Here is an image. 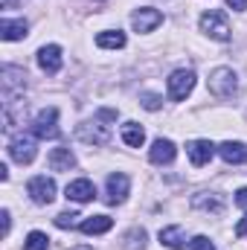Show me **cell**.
<instances>
[{
    "mask_svg": "<svg viewBox=\"0 0 247 250\" xmlns=\"http://www.w3.org/2000/svg\"><path fill=\"white\" fill-rule=\"evenodd\" d=\"M209 93L218 99H233L239 93V76L230 67H215L209 73Z\"/></svg>",
    "mask_w": 247,
    "mask_h": 250,
    "instance_id": "1",
    "label": "cell"
},
{
    "mask_svg": "<svg viewBox=\"0 0 247 250\" xmlns=\"http://www.w3.org/2000/svg\"><path fill=\"white\" fill-rule=\"evenodd\" d=\"M35 140L29 137V134H15L12 140H9V157L15 160V163H21V166H29L32 160H35Z\"/></svg>",
    "mask_w": 247,
    "mask_h": 250,
    "instance_id": "2",
    "label": "cell"
},
{
    "mask_svg": "<svg viewBox=\"0 0 247 250\" xmlns=\"http://www.w3.org/2000/svg\"><path fill=\"white\" fill-rule=\"evenodd\" d=\"M201 29L215 41H230V23H227L224 12H204L201 15Z\"/></svg>",
    "mask_w": 247,
    "mask_h": 250,
    "instance_id": "3",
    "label": "cell"
},
{
    "mask_svg": "<svg viewBox=\"0 0 247 250\" xmlns=\"http://www.w3.org/2000/svg\"><path fill=\"white\" fill-rule=\"evenodd\" d=\"M59 108H44V111H38V117H35V123H32V131H35V137H41V140H56L62 131H59Z\"/></svg>",
    "mask_w": 247,
    "mask_h": 250,
    "instance_id": "4",
    "label": "cell"
},
{
    "mask_svg": "<svg viewBox=\"0 0 247 250\" xmlns=\"http://www.w3.org/2000/svg\"><path fill=\"white\" fill-rule=\"evenodd\" d=\"M26 192L35 204H53L56 198V181L47 178V175H35L29 184H26Z\"/></svg>",
    "mask_w": 247,
    "mask_h": 250,
    "instance_id": "5",
    "label": "cell"
},
{
    "mask_svg": "<svg viewBox=\"0 0 247 250\" xmlns=\"http://www.w3.org/2000/svg\"><path fill=\"white\" fill-rule=\"evenodd\" d=\"M192 87H195V73H192V70H175V73L169 76V96H172L175 102L186 99V96L192 93Z\"/></svg>",
    "mask_w": 247,
    "mask_h": 250,
    "instance_id": "6",
    "label": "cell"
},
{
    "mask_svg": "<svg viewBox=\"0 0 247 250\" xmlns=\"http://www.w3.org/2000/svg\"><path fill=\"white\" fill-rule=\"evenodd\" d=\"M76 137L82 143H90V146H105L111 140V128L102 123H82L76 128Z\"/></svg>",
    "mask_w": 247,
    "mask_h": 250,
    "instance_id": "7",
    "label": "cell"
},
{
    "mask_svg": "<svg viewBox=\"0 0 247 250\" xmlns=\"http://www.w3.org/2000/svg\"><path fill=\"white\" fill-rule=\"evenodd\" d=\"M131 23H134L137 32H151V29H157V26L163 23V15H160L157 9L143 6V9H137V12L131 15Z\"/></svg>",
    "mask_w": 247,
    "mask_h": 250,
    "instance_id": "8",
    "label": "cell"
},
{
    "mask_svg": "<svg viewBox=\"0 0 247 250\" xmlns=\"http://www.w3.org/2000/svg\"><path fill=\"white\" fill-rule=\"evenodd\" d=\"M215 151H218V148H215L209 140H192V143L186 146V154H189L192 166H206V163L212 160Z\"/></svg>",
    "mask_w": 247,
    "mask_h": 250,
    "instance_id": "9",
    "label": "cell"
},
{
    "mask_svg": "<svg viewBox=\"0 0 247 250\" xmlns=\"http://www.w3.org/2000/svg\"><path fill=\"white\" fill-rule=\"evenodd\" d=\"M38 67L44 70V73H59L62 70V47L59 44H47V47H41L38 50Z\"/></svg>",
    "mask_w": 247,
    "mask_h": 250,
    "instance_id": "10",
    "label": "cell"
},
{
    "mask_svg": "<svg viewBox=\"0 0 247 250\" xmlns=\"http://www.w3.org/2000/svg\"><path fill=\"white\" fill-rule=\"evenodd\" d=\"M175 154H178V148H175V143L172 140H154L151 143V151H148V160L151 163H157V166H166V163H172L175 160Z\"/></svg>",
    "mask_w": 247,
    "mask_h": 250,
    "instance_id": "11",
    "label": "cell"
},
{
    "mask_svg": "<svg viewBox=\"0 0 247 250\" xmlns=\"http://www.w3.org/2000/svg\"><path fill=\"white\" fill-rule=\"evenodd\" d=\"M64 192H67V198H70V201H76V204H84V201H93V198H96V187H93L87 178L70 181Z\"/></svg>",
    "mask_w": 247,
    "mask_h": 250,
    "instance_id": "12",
    "label": "cell"
},
{
    "mask_svg": "<svg viewBox=\"0 0 247 250\" xmlns=\"http://www.w3.org/2000/svg\"><path fill=\"white\" fill-rule=\"evenodd\" d=\"M218 154H221L224 163H230V166H242V163H247V146L245 143H233V140H227V143L218 146Z\"/></svg>",
    "mask_w": 247,
    "mask_h": 250,
    "instance_id": "13",
    "label": "cell"
},
{
    "mask_svg": "<svg viewBox=\"0 0 247 250\" xmlns=\"http://www.w3.org/2000/svg\"><path fill=\"white\" fill-rule=\"evenodd\" d=\"M128 198V178L123 172L108 175V204H123Z\"/></svg>",
    "mask_w": 247,
    "mask_h": 250,
    "instance_id": "14",
    "label": "cell"
},
{
    "mask_svg": "<svg viewBox=\"0 0 247 250\" xmlns=\"http://www.w3.org/2000/svg\"><path fill=\"white\" fill-rule=\"evenodd\" d=\"M192 207L195 209H204V212H212V215H221L224 212V201L218 195H212V192H198L192 198Z\"/></svg>",
    "mask_w": 247,
    "mask_h": 250,
    "instance_id": "15",
    "label": "cell"
},
{
    "mask_svg": "<svg viewBox=\"0 0 247 250\" xmlns=\"http://www.w3.org/2000/svg\"><path fill=\"white\" fill-rule=\"evenodd\" d=\"M26 21H12V18H3L0 21V38L3 41H21L26 38Z\"/></svg>",
    "mask_w": 247,
    "mask_h": 250,
    "instance_id": "16",
    "label": "cell"
},
{
    "mask_svg": "<svg viewBox=\"0 0 247 250\" xmlns=\"http://www.w3.org/2000/svg\"><path fill=\"white\" fill-rule=\"evenodd\" d=\"M47 163H50L53 172H70V169L76 166V157H73L70 148H53L50 157H47Z\"/></svg>",
    "mask_w": 247,
    "mask_h": 250,
    "instance_id": "17",
    "label": "cell"
},
{
    "mask_svg": "<svg viewBox=\"0 0 247 250\" xmlns=\"http://www.w3.org/2000/svg\"><path fill=\"white\" fill-rule=\"evenodd\" d=\"M114 227V218L111 215H90L82 221V233L84 236H99V233H108Z\"/></svg>",
    "mask_w": 247,
    "mask_h": 250,
    "instance_id": "18",
    "label": "cell"
},
{
    "mask_svg": "<svg viewBox=\"0 0 247 250\" xmlns=\"http://www.w3.org/2000/svg\"><path fill=\"white\" fill-rule=\"evenodd\" d=\"M160 245H166V248H172V250H181L186 245L184 227H163L160 230Z\"/></svg>",
    "mask_w": 247,
    "mask_h": 250,
    "instance_id": "19",
    "label": "cell"
},
{
    "mask_svg": "<svg viewBox=\"0 0 247 250\" xmlns=\"http://www.w3.org/2000/svg\"><path fill=\"white\" fill-rule=\"evenodd\" d=\"M96 44H99L102 50H123L125 47V35L120 32V29H105V32L96 35Z\"/></svg>",
    "mask_w": 247,
    "mask_h": 250,
    "instance_id": "20",
    "label": "cell"
},
{
    "mask_svg": "<svg viewBox=\"0 0 247 250\" xmlns=\"http://www.w3.org/2000/svg\"><path fill=\"white\" fill-rule=\"evenodd\" d=\"M123 140H125V146H131V148H140V146L145 143V131H143L137 123H125V125H123Z\"/></svg>",
    "mask_w": 247,
    "mask_h": 250,
    "instance_id": "21",
    "label": "cell"
},
{
    "mask_svg": "<svg viewBox=\"0 0 247 250\" xmlns=\"http://www.w3.org/2000/svg\"><path fill=\"white\" fill-rule=\"evenodd\" d=\"M123 242H125V248H128V250H143V248H145V230H143V227L128 230Z\"/></svg>",
    "mask_w": 247,
    "mask_h": 250,
    "instance_id": "22",
    "label": "cell"
},
{
    "mask_svg": "<svg viewBox=\"0 0 247 250\" xmlns=\"http://www.w3.org/2000/svg\"><path fill=\"white\" fill-rule=\"evenodd\" d=\"M50 248V239H47V233H41V230H32L29 236H26V242H23V250H47Z\"/></svg>",
    "mask_w": 247,
    "mask_h": 250,
    "instance_id": "23",
    "label": "cell"
},
{
    "mask_svg": "<svg viewBox=\"0 0 247 250\" xmlns=\"http://www.w3.org/2000/svg\"><path fill=\"white\" fill-rule=\"evenodd\" d=\"M140 102H143V108H145V111H157L163 99H160L157 93H143V96H140Z\"/></svg>",
    "mask_w": 247,
    "mask_h": 250,
    "instance_id": "24",
    "label": "cell"
},
{
    "mask_svg": "<svg viewBox=\"0 0 247 250\" xmlns=\"http://www.w3.org/2000/svg\"><path fill=\"white\" fill-rule=\"evenodd\" d=\"M76 212H62V215H56V227H62V230H67V227H73L76 224Z\"/></svg>",
    "mask_w": 247,
    "mask_h": 250,
    "instance_id": "25",
    "label": "cell"
},
{
    "mask_svg": "<svg viewBox=\"0 0 247 250\" xmlns=\"http://www.w3.org/2000/svg\"><path fill=\"white\" fill-rule=\"evenodd\" d=\"M189 248H192V250H215V245H212L206 236H195V239L189 242Z\"/></svg>",
    "mask_w": 247,
    "mask_h": 250,
    "instance_id": "26",
    "label": "cell"
},
{
    "mask_svg": "<svg viewBox=\"0 0 247 250\" xmlns=\"http://www.w3.org/2000/svg\"><path fill=\"white\" fill-rule=\"evenodd\" d=\"M96 117H99V120H105V123H114V120H117V111H111V108H102Z\"/></svg>",
    "mask_w": 247,
    "mask_h": 250,
    "instance_id": "27",
    "label": "cell"
},
{
    "mask_svg": "<svg viewBox=\"0 0 247 250\" xmlns=\"http://www.w3.org/2000/svg\"><path fill=\"white\" fill-rule=\"evenodd\" d=\"M236 204H239V207H245V209H247V187H242L239 192H236Z\"/></svg>",
    "mask_w": 247,
    "mask_h": 250,
    "instance_id": "28",
    "label": "cell"
},
{
    "mask_svg": "<svg viewBox=\"0 0 247 250\" xmlns=\"http://www.w3.org/2000/svg\"><path fill=\"white\" fill-rule=\"evenodd\" d=\"M227 6H230V9H236V12H245L247 0H227Z\"/></svg>",
    "mask_w": 247,
    "mask_h": 250,
    "instance_id": "29",
    "label": "cell"
},
{
    "mask_svg": "<svg viewBox=\"0 0 247 250\" xmlns=\"http://www.w3.org/2000/svg\"><path fill=\"white\" fill-rule=\"evenodd\" d=\"M0 218H3V236H9V227H12V221H9V209H3Z\"/></svg>",
    "mask_w": 247,
    "mask_h": 250,
    "instance_id": "30",
    "label": "cell"
},
{
    "mask_svg": "<svg viewBox=\"0 0 247 250\" xmlns=\"http://www.w3.org/2000/svg\"><path fill=\"white\" fill-rule=\"evenodd\" d=\"M245 233H247V215L239 221V224H236V236H245Z\"/></svg>",
    "mask_w": 247,
    "mask_h": 250,
    "instance_id": "31",
    "label": "cell"
},
{
    "mask_svg": "<svg viewBox=\"0 0 247 250\" xmlns=\"http://www.w3.org/2000/svg\"><path fill=\"white\" fill-rule=\"evenodd\" d=\"M3 6H6V9H12V6H18V0H3Z\"/></svg>",
    "mask_w": 247,
    "mask_h": 250,
    "instance_id": "32",
    "label": "cell"
},
{
    "mask_svg": "<svg viewBox=\"0 0 247 250\" xmlns=\"http://www.w3.org/2000/svg\"><path fill=\"white\" fill-rule=\"evenodd\" d=\"M76 250H87V248H76Z\"/></svg>",
    "mask_w": 247,
    "mask_h": 250,
    "instance_id": "33",
    "label": "cell"
}]
</instances>
